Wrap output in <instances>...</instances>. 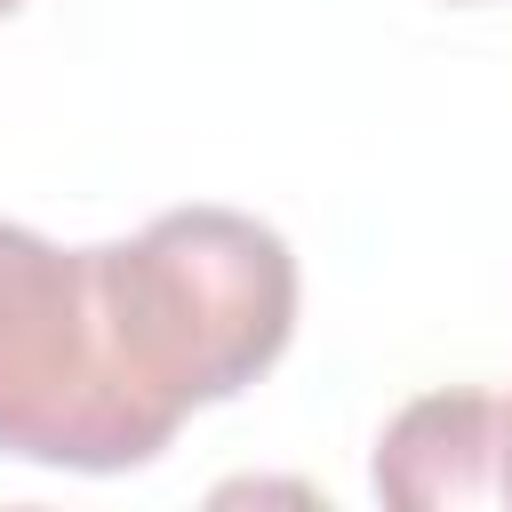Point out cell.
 Wrapping results in <instances>:
<instances>
[{"label":"cell","mask_w":512,"mask_h":512,"mask_svg":"<svg viewBox=\"0 0 512 512\" xmlns=\"http://www.w3.org/2000/svg\"><path fill=\"white\" fill-rule=\"evenodd\" d=\"M368 488L400 512H464L496 504V392L448 384L408 400L368 456Z\"/></svg>","instance_id":"cell-2"},{"label":"cell","mask_w":512,"mask_h":512,"mask_svg":"<svg viewBox=\"0 0 512 512\" xmlns=\"http://www.w3.org/2000/svg\"><path fill=\"white\" fill-rule=\"evenodd\" d=\"M184 432L128 320L120 240L56 248L0 216V456L48 472H144Z\"/></svg>","instance_id":"cell-1"},{"label":"cell","mask_w":512,"mask_h":512,"mask_svg":"<svg viewBox=\"0 0 512 512\" xmlns=\"http://www.w3.org/2000/svg\"><path fill=\"white\" fill-rule=\"evenodd\" d=\"M16 8H24V0H0V16H16Z\"/></svg>","instance_id":"cell-4"},{"label":"cell","mask_w":512,"mask_h":512,"mask_svg":"<svg viewBox=\"0 0 512 512\" xmlns=\"http://www.w3.org/2000/svg\"><path fill=\"white\" fill-rule=\"evenodd\" d=\"M464 8H472V0H464Z\"/></svg>","instance_id":"cell-5"},{"label":"cell","mask_w":512,"mask_h":512,"mask_svg":"<svg viewBox=\"0 0 512 512\" xmlns=\"http://www.w3.org/2000/svg\"><path fill=\"white\" fill-rule=\"evenodd\" d=\"M496 504H512V392L496 400Z\"/></svg>","instance_id":"cell-3"}]
</instances>
